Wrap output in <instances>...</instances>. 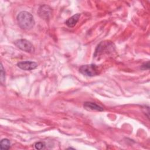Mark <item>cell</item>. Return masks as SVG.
<instances>
[{
	"label": "cell",
	"instance_id": "6da1fadb",
	"mask_svg": "<svg viewBox=\"0 0 150 150\" xmlns=\"http://www.w3.org/2000/svg\"><path fill=\"white\" fill-rule=\"evenodd\" d=\"M16 19L18 25L22 29H31L33 28L35 23L34 18L32 14L26 11H22L19 12Z\"/></svg>",
	"mask_w": 150,
	"mask_h": 150
},
{
	"label": "cell",
	"instance_id": "7a4b0ae2",
	"mask_svg": "<svg viewBox=\"0 0 150 150\" xmlns=\"http://www.w3.org/2000/svg\"><path fill=\"white\" fill-rule=\"evenodd\" d=\"M114 49V46L112 43L110 42H101L97 47L95 51L94 56L98 57L103 54H108L111 52Z\"/></svg>",
	"mask_w": 150,
	"mask_h": 150
},
{
	"label": "cell",
	"instance_id": "3957f363",
	"mask_svg": "<svg viewBox=\"0 0 150 150\" xmlns=\"http://www.w3.org/2000/svg\"><path fill=\"white\" fill-rule=\"evenodd\" d=\"M79 71L83 75L89 77L95 76L99 74L98 66L93 64L81 66L79 68Z\"/></svg>",
	"mask_w": 150,
	"mask_h": 150
},
{
	"label": "cell",
	"instance_id": "277c9868",
	"mask_svg": "<svg viewBox=\"0 0 150 150\" xmlns=\"http://www.w3.org/2000/svg\"><path fill=\"white\" fill-rule=\"evenodd\" d=\"M14 44L21 50L28 53H32L35 50L33 45L26 39L16 40L14 42Z\"/></svg>",
	"mask_w": 150,
	"mask_h": 150
},
{
	"label": "cell",
	"instance_id": "5b68a950",
	"mask_svg": "<svg viewBox=\"0 0 150 150\" xmlns=\"http://www.w3.org/2000/svg\"><path fill=\"white\" fill-rule=\"evenodd\" d=\"M17 66L23 70H31L36 69L38 66V64L32 61H24L18 63Z\"/></svg>",
	"mask_w": 150,
	"mask_h": 150
},
{
	"label": "cell",
	"instance_id": "8992f818",
	"mask_svg": "<svg viewBox=\"0 0 150 150\" xmlns=\"http://www.w3.org/2000/svg\"><path fill=\"white\" fill-rule=\"evenodd\" d=\"M38 13L42 18L47 20L52 14V9L46 5H42L38 9Z\"/></svg>",
	"mask_w": 150,
	"mask_h": 150
},
{
	"label": "cell",
	"instance_id": "52a82bcc",
	"mask_svg": "<svg viewBox=\"0 0 150 150\" xmlns=\"http://www.w3.org/2000/svg\"><path fill=\"white\" fill-rule=\"evenodd\" d=\"M80 17V13H76L69 18L66 21V25L69 27V28H73L74 27L77 22L79 21V18Z\"/></svg>",
	"mask_w": 150,
	"mask_h": 150
},
{
	"label": "cell",
	"instance_id": "ba28073f",
	"mask_svg": "<svg viewBox=\"0 0 150 150\" xmlns=\"http://www.w3.org/2000/svg\"><path fill=\"white\" fill-rule=\"evenodd\" d=\"M84 107L86 109L93 110V111L94 110V111H102L104 110L102 107L92 102H86L84 104Z\"/></svg>",
	"mask_w": 150,
	"mask_h": 150
},
{
	"label": "cell",
	"instance_id": "9c48e42d",
	"mask_svg": "<svg viewBox=\"0 0 150 150\" xmlns=\"http://www.w3.org/2000/svg\"><path fill=\"white\" fill-rule=\"evenodd\" d=\"M0 146L1 149H8L11 147L10 141L8 139H3L1 140L0 143Z\"/></svg>",
	"mask_w": 150,
	"mask_h": 150
},
{
	"label": "cell",
	"instance_id": "30bf717a",
	"mask_svg": "<svg viewBox=\"0 0 150 150\" xmlns=\"http://www.w3.org/2000/svg\"><path fill=\"white\" fill-rule=\"evenodd\" d=\"M0 79H1V83L4 84L5 83V72L4 69L2 64H1V76H0Z\"/></svg>",
	"mask_w": 150,
	"mask_h": 150
},
{
	"label": "cell",
	"instance_id": "8fae6325",
	"mask_svg": "<svg viewBox=\"0 0 150 150\" xmlns=\"http://www.w3.org/2000/svg\"><path fill=\"white\" fill-rule=\"evenodd\" d=\"M35 148L37 149H42L45 148V145L43 142H36L35 144Z\"/></svg>",
	"mask_w": 150,
	"mask_h": 150
},
{
	"label": "cell",
	"instance_id": "7c38bea8",
	"mask_svg": "<svg viewBox=\"0 0 150 150\" xmlns=\"http://www.w3.org/2000/svg\"><path fill=\"white\" fill-rule=\"evenodd\" d=\"M149 67V62L144 63V64H142L141 66V69L143 70H146V69H148Z\"/></svg>",
	"mask_w": 150,
	"mask_h": 150
}]
</instances>
